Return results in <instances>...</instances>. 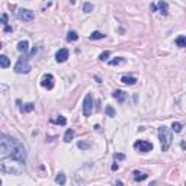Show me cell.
Listing matches in <instances>:
<instances>
[{
    "label": "cell",
    "mask_w": 186,
    "mask_h": 186,
    "mask_svg": "<svg viewBox=\"0 0 186 186\" xmlns=\"http://www.w3.org/2000/svg\"><path fill=\"white\" fill-rule=\"evenodd\" d=\"M121 63H124V58L122 57H116L115 60H111V61H109V66H118V64H121Z\"/></svg>",
    "instance_id": "cell-24"
},
{
    "label": "cell",
    "mask_w": 186,
    "mask_h": 186,
    "mask_svg": "<svg viewBox=\"0 0 186 186\" xmlns=\"http://www.w3.org/2000/svg\"><path fill=\"white\" fill-rule=\"evenodd\" d=\"M134 148L138 150L140 153H148V151L153 150V144L146 141V140H140V141H135Z\"/></svg>",
    "instance_id": "cell-5"
},
{
    "label": "cell",
    "mask_w": 186,
    "mask_h": 186,
    "mask_svg": "<svg viewBox=\"0 0 186 186\" xmlns=\"http://www.w3.org/2000/svg\"><path fill=\"white\" fill-rule=\"evenodd\" d=\"M28 50H29V42H28V41H20V42L18 44V51H19V52L26 54Z\"/></svg>",
    "instance_id": "cell-12"
},
{
    "label": "cell",
    "mask_w": 186,
    "mask_h": 186,
    "mask_svg": "<svg viewBox=\"0 0 186 186\" xmlns=\"http://www.w3.org/2000/svg\"><path fill=\"white\" fill-rule=\"evenodd\" d=\"M112 96H114V98L118 100L119 103H124V102H125V99H127V93L122 92V90H115L114 93H112Z\"/></svg>",
    "instance_id": "cell-9"
},
{
    "label": "cell",
    "mask_w": 186,
    "mask_h": 186,
    "mask_svg": "<svg viewBox=\"0 0 186 186\" xmlns=\"http://www.w3.org/2000/svg\"><path fill=\"white\" fill-rule=\"evenodd\" d=\"M180 147H182L183 150H186V143H185V141H182V143H180Z\"/></svg>",
    "instance_id": "cell-33"
},
{
    "label": "cell",
    "mask_w": 186,
    "mask_h": 186,
    "mask_svg": "<svg viewBox=\"0 0 186 186\" xmlns=\"http://www.w3.org/2000/svg\"><path fill=\"white\" fill-rule=\"evenodd\" d=\"M121 82H122V83H125V84H130V86H132V84L137 83V79H135V77H132V76H122Z\"/></svg>",
    "instance_id": "cell-13"
},
{
    "label": "cell",
    "mask_w": 186,
    "mask_h": 186,
    "mask_svg": "<svg viewBox=\"0 0 186 186\" xmlns=\"http://www.w3.org/2000/svg\"><path fill=\"white\" fill-rule=\"evenodd\" d=\"M150 9H151V12H156L157 10V4H151Z\"/></svg>",
    "instance_id": "cell-31"
},
{
    "label": "cell",
    "mask_w": 186,
    "mask_h": 186,
    "mask_svg": "<svg viewBox=\"0 0 186 186\" xmlns=\"http://www.w3.org/2000/svg\"><path fill=\"white\" fill-rule=\"evenodd\" d=\"M10 66V60L6 56H0V67L2 68H8Z\"/></svg>",
    "instance_id": "cell-14"
},
{
    "label": "cell",
    "mask_w": 186,
    "mask_h": 186,
    "mask_svg": "<svg viewBox=\"0 0 186 186\" xmlns=\"http://www.w3.org/2000/svg\"><path fill=\"white\" fill-rule=\"evenodd\" d=\"M0 150H2V156L12 158L15 162H19V163H25L26 162V148L19 140L16 138H10L8 135H2L0 137Z\"/></svg>",
    "instance_id": "cell-1"
},
{
    "label": "cell",
    "mask_w": 186,
    "mask_h": 186,
    "mask_svg": "<svg viewBox=\"0 0 186 186\" xmlns=\"http://www.w3.org/2000/svg\"><path fill=\"white\" fill-rule=\"evenodd\" d=\"M109 56H111V52H109V51H105V52H102V54L99 56V60H100V61H105V60L109 58Z\"/></svg>",
    "instance_id": "cell-26"
},
{
    "label": "cell",
    "mask_w": 186,
    "mask_h": 186,
    "mask_svg": "<svg viewBox=\"0 0 186 186\" xmlns=\"http://www.w3.org/2000/svg\"><path fill=\"white\" fill-rule=\"evenodd\" d=\"M105 111H106V114L109 115V116H115V111H114V108H112V106H106Z\"/></svg>",
    "instance_id": "cell-27"
},
{
    "label": "cell",
    "mask_w": 186,
    "mask_h": 186,
    "mask_svg": "<svg viewBox=\"0 0 186 186\" xmlns=\"http://www.w3.org/2000/svg\"><path fill=\"white\" fill-rule=\"evenodd\" d=\"M68 58V50L67 48H61V50H58L56 54V60L57 63H64V61H67Z\"/></svg>",
    "instance_id": "cell-8"
},
{
    "label": "cell",
    "mask_w": 186,
    "mask_h": 186,
    "mask_svg": "<svg viewBox=\"0 0 186 186\" xmlns=\"http://www.w3.org/2000/svg\"><path fill=\"white\" fill-rule=\"evenodd\" d=\"M157 9L160 10V13H163V15H167V12H169V4H167L166 2L160 0V2L157 3Z\"/></svg>",
    "instance_id": "cell-11"
},
{
    "label": "cell",
    "mask_w": 186,
    "mask_h": 186,
    "mask_svg": "<svg viewBox=\"0 0 186 186\" xmlns=\"http://www.w3.org/2000/svg\"><path fill=\"white\" fill-rule=\"evenodd\" d=\"M132 176H134V180H135V182H143V180H146V179L148 178V174L144 173V172H140V170H134Z\"/></svg>",
    "instance_id": "cell-10"
},
{
    "label": "cell",
    "mask_w": 186,
    "mask_h": 186,
    "mask_svg": "<svg viewBox=\"0 0 186 186\" xmlns=\"http://www.w3.org/2000/svg\"><path fill=\"white\" fill-rule=\"evenodd\" d=\"M92 111H93V98H92L90 93H87L83 100V115L84 116H90Z\"/></svg>",
    "instance_id": "cell-4"
},
{
    "label": "cell",
    "mask_w": 186,
    "mask_h": 186,
    "mask_svg": "<svg viewBox=\"0 0 186 186\" xmlns=\"http://www.w3.org/2000/svg\"><path fill=\"white\" fill-rule=\"evenodd\" d=\"M105 36H106L105 34H102V32H99V31H95V32H92V35L89 36V38L93 41V40H103Z\"/></svg>",
    "instance_id": "cell-17"
},
{
    "label": "cell",
    "mask_w": 186,
    "mask_h": 186,
    "mask_svg": "<svg viewBox=\"0 0 186 186\" xmlns=\"http://www.w3.org/2000/svg\"><path fill=\"white\" fill-rule=\"evenodd\" d=\"M56 182L58 183V185H66V174L64 173H58L56 178Z\"/></svg>",
    "instance_id": "cell-20"
},
{
    "label": "cell",
    "mask_w": 186,
    "mask_h": 186,
    "mask_svg": "<svg viewBox=\"0 0 186 186\" xmlns=\"http://www.w3.org/2000/svg\"><path fill=\"white\" fill-rule=\"evenodd\" d=\"M114 158L115 160H125V154H122V153H116V154H114Z\"/></svg>",
    "instance_id": "cell-28"
},
{
    "label": "cell",
    "mask_w": 186,
    "mask_h": 186,
    "mask_svg": "<svg viewBox=\"0 0 186 186\" xmlns=\"http://www.w3.org/2000/svg\"><path fill=\"white\" fill-rule=\"evenodd\" d=\"M79 40V35H77V32H74V31H70L67 34V41L68 42H74V41H77Z\"/></svg>",
    "instance_id": "cell-19"
},
{
    "label": "cell",
    "mask_w": 186,
    "mask_h": 186,
    "mask_svg": "<svg viewBox=\"0 0 186 186\" xmlns=\"http://www.w3.org/2000/svg\"><path fill=\"white\" fill-rule=\"evenodd\" d=\"M20 108V112H24V114H28V112H32L35 109V105L34 103H26L25 106H19Z\"/></svg>",
    "instance_id": "cell-15"
},
{
    "label": "cell",
    "mask_w": 186,
    "mask_h": 186,
    "mask_svg": "<svg viewBox=\"0 0 186 186\" xmlns=\"http://www.w3.org/2000/svg\"><path fill=\"white\" fill-rule=\"evenodd\" d=\"M13 29L10 28V26H9V25H4V32H12Z\"/></svg>",
    "instance_id": "cell-30"
},
{
    "label": "cell",
    "mask_w": 186,
    "mask_h": 186,
    "mask_svg": "<svg viewBox=\"0 0 186 186\" xmlns=\"http://www.w3.org/2000/svg\"><path fill=\"white\" fill-rule=\"evenodd\" d=\"M158 140H160V144H162V150L167 151L172 146V132L167 127H160L158 128Z\"/></svg>",
    "instance_id": "cell-2"
},
{
    "label": "cell",
    "mask_w": 186,
    "mask_h": 186,
    "mask_svg": "<svg viewBox=\"0 0 186 186\" xmlns=\"http://www.w3.org/2000/svg\"><path fill=\"white\" fill-rule=\"evenodd\" d=\"M92 10H93V4H90V3H84V6H83V12L90 13Z\"/></svg>",
    "instance_id": "cell-25"
},
{
    "label": "cell",
    "mask_w": 186,
    "mask_h": 186,
    "mask_svg": "<svg viewBox=\"0 0 186 186\" xmlns=\"http://www.w3.org/2000/svg\"><path fill=\"white\" fill-rule=\"evenodd\" d=\"M31 72V66H29V57L28 56H22L19 57L18 63L15 66V73L18 74H28Z\"/></svg>",
    "instance_id": "cell-3"
},
{
    "label": "cell",
    "mask_w": 186,
    "mask_h": 186,
    "mask_svg": "<svg viewBox=\"0 0 186 186\" xmlns=\"http://www.w3.org/2000/svg\"><path fill=\"white\" fill-rule=\"evenodd\" d=\"M52 122H56V124H58V125H66L67 124V119L64 118V116H61V115H58V118H56V119H51Z\"/></svg>",
    "instance_id": "cell-21"
},
{
    "label": "cell",
    "mask_w": 186,
    "mask_h": 186,
    "mask_svg": "<svg viewBox=\"0 0 186 186\" xmlns=\"http://www.w3.org/2000/svg\"><path fill=\"white\" fill-rule=\"evenodd\" d=\"M2 24L8 25V15H6V13H3V15H2Z\"/></svg>",
    "instance_id": "cell-29"
},
{
    "label": "cell",
    "mask_w": 186,
    "mask_h": 186,
    "mask_svg": "<svg viewBox=\"0 0 186 186\" xmlns=\"http://www.w3.org/2000/svg\"><path fill=\"white\" fill-rule=\"evenodd\" d=\"M176 45L180 48H186V36H183V35L178 36L176 38Z\"/></svg>",
    "instance_id": "cell-18"
},
{
    "label": "cell",
    "mask_w": 186,
    "mask_h": 186,
    "mask_svg": "<svg viewBox=\"0 0 186 186\" xmlns=\"http://www.w3.org/2000/svg\"><path fill=\"white\" fill-rule=\"evenodd\" d=\"M41 86L48 89V90H51L52 87H54V76L52 74H45L41 80Z\"/></svg>",
    "instance_id": "cell-7"
},
{
    "label": "cell",
    "mask_w": 186,
    "mask_h": 186,
    "mask_svg": "<svg viewBox=\"0 0 186 186\" xmlns=\"http://www.w3.org/2000/svg\"><path fill=\"white\" fill-rule=\"evenodd\" d=\"M16 15H18V18H19L20 20H24V22H31V20L35 18V13L32 12V10H29V9H19Z\"/></svg>",
    "instance_id": "cell-6"
},
{
    "label": "cell",
    "mask_w": 186,
    "mask_h": 186,
    "mask_svg": "<svg viewBox=\"0 0 186 186\" xmlns=\"http://www.w3.org/2000/svg\"><path fill=\"white\" fill-rule=\"evenodd\" d=\"M118 169H119V166L116 164V163H115V164H112V170H118Z\"/></svg>",
    "instance_id": "cell-32"
},
{
    "label": "cell",
    "mask_w": 186,
    "mask_h": 186,
    "mask_svg": "<svg viewBox=\"0 0 186 186\" xmlns=\"http://www.w3.org/2000/svg\"><path fill=\"white\" fill-rule=\"evenodd\" d=\"M182 128H183V125L180 122H173V124H172V130H173L174 132H180Z\"/></svg>",
    "instance_id": "cell-22"
},
{
    "label": "cell",
    "mask_w": 186,
    "mask_h": 186,
    "mask_svg": "<svg viewBox=\"0 0 186 186\" xmlns=\"http://www.w3.org/2000/svg\"><path fill=\"white\" fill-rule=\"evenodd\" d=\"M77 147L82 148V150H89V148H90V144L86 143V141H79V143H77Z\"/></svg>",
    "instance_id": "cell-23"
},
{
    "label": "cell",
    "mask_w": 186,
    "mask_h": 186,
    "mask_svg": "<svg viewBox=\"0 0 186 186\" xmlns=\"http://www.w3.org/2000/svg\"><path fill=\"white\" fill-rule=\"evenodd\" d=\"M73 138H74V131L70 128V130H67L66 134H64V141H66V143H70Z\"/></svg>",
    "instance_id": "cell-16"
}]
</instances>
